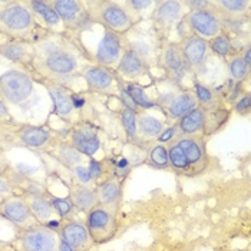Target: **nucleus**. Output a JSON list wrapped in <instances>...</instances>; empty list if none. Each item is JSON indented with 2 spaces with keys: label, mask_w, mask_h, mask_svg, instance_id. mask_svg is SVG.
<instances>
[{
  "label": "nucleus",
  "mask_w": 251,
  "mask_h": 251,
  "mask_svg": "<svg viewBox=\"0 0 251 251\" xmlns=\"http://www.w3.org/2000/svg\"><path fill=\"white\" fill-rule=\"evenodd\" d=\"M91 63L79 48V45L52 53L49 56L40 59H33L32 69L40 79L39 80H49L59 85L66 86L68 82L80 76L82 71Z\"/></svg>",
  "instance_id": "nucleus-1"
},
{
  "label": "nucleus",
  "mask_w": 251,
  "mask_h": 251,
  "mask_svg": "<svg viewBox=\"0 0 251 251\" xmlns=\"http://www.w3.org/2000/svg\"><path fill=\"white\" fill-rule=\"evenodd\" d=\"M40 32L29 1H0V33L6 40L33 42Z\"/></svg>",
  "instance_id": "nucleus-2"
},
{
  "label": "nucleus",
  "mask_w": 251,
  "mask_h": 251,
  "mask_svg": "<svg viewBox=\"0 0 251 251\" xmlns=\"http://www.w3.org/2000/svg\"><path fill=\"white\" fill-rule=\"evenodd\" d=\"M0 97L6 105L27 108L36 98L32 75L25 69H9L0 76Z\"/></svg>",
  "instance_id": "nucleus-3"
},
{
  "label": "nucleus",
  "mask_w": 251,
  "mask_h": 251,
  "mask_svg": "<svg viewBox=\"0 0 251 251\" xmlns=\"http://www.w3.org/2000/svg\"><path fill=\"white\" fill-rule=\"evenodd\" d=\"M85 6L95 23L115 32L119 36L126 35L135 25V20L121 1H85Z\"/></svg>",
  "instance_id": "nucleus-4"
},
{
  "label": "nucleus",
  "mask_w": 251,
  "mask_h": 251,
  "mask_svg": "<svg viewBox=\"0 0 251 251\" xmlns=\"http://www.w3.org/2000/svg\"><path fill=\"white\" fill-rule=\"evenodd\" d=\"M60 235L48 226L36 224L22 230L16 237L13 247L16 251H59Z\"/></svg>",
  "instance_id": "nucleus-5"
},
{
  "label": "nucleus",
  "mask_w": 251,
  "mask_h": 251,
  "mask_svg": "<svg viewBox=\"0 0 251 251\" xmlns=\"http://www.w3.org/2000/svg\"><path fill=\"white\" fill-rule=\"evenodd\" d=\"M122 53L124 42L121 36L100 26V38L95 43V50L89 55L91 62L108 69H115Z\"/></svg>",
  "instance_id": "nucleus-6"
},
{
  "label": "nucleus",
  "mask_w": 251,
  "mask_h": 251,
  "mask_svg": "<svg viewBox=\"0 0 251 251\" xmlns=\"http://www.w3.org/2000/svg\"><path fill=\"white\" fill-rule=\"evenodd\" d=\"M53 9L56 10L68 32H82L89 27L94 20L91 19L85 1L76 0H50Z\"/></svg>",
  "instance_id": "nucleus-7"
},
{
  "label": "nucleus",
  "mask_w": 251,
  "mask_h": 251,
  "mask_svg": "<svg viewBox=\"0 0 251 251\" xmlns=\"http://www.w3.org/2000/svg\"><path fill=\"white\" fill-rule=\"evenodd\" d=\"M182 20L191 35H195L207 42L223 33V20L218 18V15L213 9L188 12Z\"/></svg>",
  "instance_id": "nucleus-8"
},
{
  "label": "nucleus",
  "mask_w": 251,
  "mask_h": 251,
  "mask_svg": "<svg viewBox=\"0 0 251 251\" xmlns=\"http://www.w3.org/2000/svg\"><path fill=\"white\" fill-rule=\"evenodd\" d=\"M80 77L85 80L89 92L99 95H115L119 91V83H121L119 76L114 71L95 63H89L82 71Z\"/></svg>",
  "instance_id": "nucleus-9"
},
{
  "label": "nucleus",
  "mask_w": 251,
  "mask_h": 251,
  "mask_svg": "<svg viewBox=\"0 0 251 251\" xmlns=\"http://www.w3.org/2000/svg\"><path fill=\"white\" fill-rule=\"evenodd\" d=\"M0 217L20 230H26L38 224L23 194H12L10 197L3 200L0 202Z\"/></svg>",
  "instance_id": "nucleus-10"
},
{
  "label": "nucleus",
  "mask_w": 251,
  "mask_h": 251,
  "mask_svg": "<svg viewBox=\"0 0 251 251\" xmlns=\"http://www.w3.org/2000/svg\"><path fill=\"white\" fill-rule=\"evenodd\" d=\"M86 228L91 235L92 243H106L114 238L116 234L115 213L97 207L88 213Z\"/></svg>",
  "instance_id": "nucleus-11"
},
{
  "label": "nucleus",
  "mask_w": 251,
  "mask_h": 251,
  "mask_svg": "<svg viewBox=\"0 0 251 251\" xmlns=\"http://www.w3.org/2000/svg\"><path fill=\"white\" fill-rule=\"evenodd\" d=\"M162 71L168 75V77L175 82L188 75L190 68L184 62V58L181 55V49L176 43L173 42H161L158 49V62H156Z\"/></svg>",
  "instance_id": "nucleus-12"
},
{
  "label": "nucleus",
  "mask_w": 251,
  "mask_h": 251,
  "mask_svg": "<svg viewBox=\"0 0 251 251\" xmlns=\"http://www.w3.org/2000/svg\"><path fill=\"white\" fill-rule=\"evenodd\" d=\"M184 1H156L152 10V22L158 32H170L184 19Z\"/></svg>",
  "instance_id": "nucleus-13"
},
{
  "label": "nucleus",
  "mask_w": 251,
  "mask_h": 251,
  "mask_svg": "<svg viewBox=\"0 0 251 251\" xmlns=\"http://www.w3.org/2000/svg\"><path fill=\"white\" fill-rule=\"evenodd\" d=\"M40 83L46 88L49 97L52 99L55 114L66 122H72L77 112L72 102V92L66 86L55 83V82L40 80Z\"/></svg>",
  "instance_id": "nucleus-14"
},
{
  "label": "nucleus",
  "mask_w": 251,
  "mask_h": 251,
  "mask_svg": "<svg viewBox=\"0 0 251 251\" xmlns=\"http://www.w3.org/2000/svg\"><path fill=\"white\" fill-rule=\"evenodd\" d=\"M174 142L181 148L182 154L185 155L190 171L193 174L201 173L207 167V154L204 148V141L201 136H185L178 135L174 139Z\"/></svg>",
  "instance_id": "nucleus-15"
},
{
  "label": "nucleus",
  "mask_w": 251,
  "mask_h": 251,
  "mask_svg": "<svg viewBox=\"0 0 251 251\" xmlns=\"http://www.w3.org/2000/svg\"><path fill=\"white\" fill-rule=\"evenodd\" d=\"M178 46L190 71H198L200 68H202L211 53L208 42L195 35L185 36Z\"/></svg>",
  "instance_id": "nucleus-16"
},
{
  "label": "nucleus",
  "mask_w": 251,
  "mask_h": 251,
  "mask_svg": "<svg viewBox=\"0 0 251 251\" xmlns=\"http://www.w3.org/2000/svg\"><path fill=\"white\" fill-rule=\"evenodd\" d=\"M29 6L32 9V13L38 22L39 27L42 30L50 32V33H59V35H66L68 30L65 29L62 20L53 9L50 0L42 1V0H32L29 1Z\"/></svg>",
  "instance_id": "nucleus-17"
},
{
  "label": "nucleus",
  "mask_w": 251,
  "mask_h": 251,
  "mask_svg": "<svg viewBox=\"0 0 251 251\" xmlns=\"http://www.w3.org/2000/svg\"><path fill=\"white\" fill-rule=\"evenodd\" d=\"M0 58L20 65L22 68H32L35 59L33 43L26 40H4L0 43Z\"/></svg>",
  "instance_id": "nucleus-18"
},
{
  "label": "nucleus",
  "mask_w": 251,
  "mask_h": 251,
  "mask_svg": "<svg viewBox=\"0 0 251 251\" xmlns=\"http://www.w3.org/2000/svg\"><path fill=\"white\" fill-rule=\"evenodd\" d=\"M53 132L46 126L29 125L25 124L18 129V139L19 142L30 150H46L53 142Z\"/></svg>",
  "instance_id": "nucleus-19"
},
{
  "label": "nucleus",
  "mask_w": 251,
  "mask_h": 251,
  "mask_svg": "<svg viewBox=\"0 0 251 251\" xmlns=\"http://www.w3.org/2000/svg\"><path fill=\"white\" fill-rule=\"evenodd\" d=\"M71 145L77 152L88 158H95L100 151V139L98 136L97 129L91 125H80L75 128L71 136Z\"/></svg>",
  "instance_id": "nucleus-20"
},
{
  "label": "nucleus",
  "mask_w": 251,
  "mask_h": 251,
  "mask_svg": "<svg viewBox=\"0 0 251 251\" xmlns=\"http://www.w3.org/2000/svg\"><path fill=\"white\" fill-rule=\"evenodd\" d=\"M60 240L71 246L75 251H86L92 246L86 224L80 221H66L59 228Z\"/></svg>",
  "instance_id": "nucleus-21"
},
{
  "label": "nucleus",
  "mask_w": 251,
  "mask_h": 251,
  "mask_svg": "<svg viewBox=\"0 0 251 251\" xmlns=\"http://www.w3.org/2000/svg\"><path fill=\"white\" fill-rule=\"evenodd\" d=\"M159 42H156L154 39L148 38V36H142L138 35L135 39H128L126 40V46L124 49H128L131 52H134L136 56L142 59V62L148 66V69L158 62V49L159 45H156Z\"/></svg>",
  "instance_id": "nucleus-22"
},
{
  "label": "nucleus",
  "mask_w": 251,
  "mask_h": 251,
  "mask_svg": "<svg viewBox=\"0 0 251 251\" xmlns=\"http://www.w3.org/2000/svg\"><path fill=\"white\" fill-rule=\"evenodd\" d=\"M114 72L131 82L132 79L144 76L148 72V66L142 62V59L136 56L134 52L124 49V53L119 59Z\"/></svg>",
  "instance_id": "nucleus-23"
},
{
  "label": "nucleus",
  "mask_w": 251,
  "mask_h": 251,
  "mask_svg": "<svg viewBox=\"0 0 251 251\" xmlns=\"http://www.w3.org/2000/svg\"><path fill=\"white\" fill-rule=\"evenodd\" d=\"M250 0H215L210 1V6L218 15L220 19H243L250 10Z\"/></svg>",
  "instance_id": "nucleus-24"
},
{
  "label": "nucleus",
  "mask_w": 251,
  "mask_h": 251,
  "mask_svg": "<svg viewBox=\"0 0 251 251\" xmlns=\"http://www.w3.org/2000/svg\"><path fill=\"white\" fill-rule=\"evenodd\" d=\"M25 197L38 224L48 226L49 223L58 220V214L50 202V198H48L46 195H27V194H25Z\"/></svg>",
  "instance_id": "nucleus-25"
},
{
  "label": "nucleus",
  "mask_w": 251,
  "mask_h": 251,
  "mask_svg": "<svg viewBox=\"0 0 251 251\" xmlns=\"http://www.w3.org/2000/svg\"><path fill=\"white\" fill-rule=\"evenodd\" d=\"M97 194L99 205L115 213V210L121 202V197H122V187H121L119 179H115V178L105 179L103 182L98 185Z\"/></svg>",
  "instance_id": "nucleus-26"
},
{
  "label": "nucleus",
  "mask_w": 251,
  "mask_h": 251,
  "mask_svg": "<svg viewBox=\"0 0 251 251\" xmlns=\"http://www.w3.org/2000/svg\"><path fill=\"white\" fill-rule=\"evenodd\" d=\"M176 129L179 135L204 136V109L201 106L194 108L188 114L179 118L176 122Z\"/></svg>",
  "instance_id": "nucleus-27"
},
{
  "label": "nucleus",
  "mask_w": 251,
  "mask_h": 251,
  "mask_svg": "<svg viewBox=\"0 0 251 251\" xmlns=\"http://www.w3.org/2000/svg\"><path fill=\"white\" fill-rule=\"evenodd\" d=\"M136 128H138L139 139L151 141V139H156L159 134L165 129V122L158 116L139 111L136 115Z\"/></svg>",
  "instance_id": "nucleus-28"
},
{
  "label": "nucleus",
  "mask_w": 251,
  "mask_h": 251,
  "mask_svg": "<svg viewBox=\"0 0 251 251\" xmlns=\"http://www.w3.org/2000/svg\"><path fill=\"white\" fill-rule=\"evenodd\" d=\"M197 106H198V102L195 99L193 91H179L164 111L167 112V116L170 119L178 121L179 118H182Z\"/></svg>",
  "instance_id": "nucleus-29"
},
{
  "label": "nucleus",
  "mask_w": 251,
  "mask_h": 251,
  "mask_svg": "<svg viewBox=\"0 0 251 251\" xmlns=\"http://www.w3.org/2000/svg\"><path fill=\"white\" fill-rule=\"evenodd\" d=\"M69 198L74 204V207L80 211H91L94 208H97L99 205V200H98L97 190L85 187V185H79L71 190Z\"/></svg>",
  "instance_id": "nucleus-30"
},
{
  "label": "nucleus",
  "mask_w": 251,
  "mask_h": 251,
  "mask_svg": "<svg viewBox=\"0 0 251 251\" xmlns=\"http://www.w3.org/2000/svg\"><path fill=\"white\" fill-rule=\"evenodd\" d=\"M230 118V111L226 108L204 109V135H213L221 129Z\"/></svg>",
  "instance_id": "nucleus-31"
},
{
  "label": "nucleus",
  "mask_w": 251,
  "mask_h": 251,
  "mask_svg": "<svg viewBox=\"0 0 251 251\" xmlns=\"http://www.w3.org/2000/svg\"><path fill=\"white\" fill-rule=\"evenodd\" d=\"M52 155L58 159L59 162H62L66 168H71V170H74L77 165H82V162H83V155L77 152L76 150L68 142H62L58 147H55V151L52 152Z\"/></svg>",
  "instance_id": "nucleus-32"
},
{
  "label": "nucleus",
  "mask_w": 251,
  "mask_h": 251,
  "mask_svg": "<svg viewBox=\"0 0 251 251\" xmlns=\"http://www.w3.org/2000/svg\"><path fill=\"white\" fill-rule=\"evenodd\" d=\"M126 91L129 92L131 98L134 99V102L136 103V106L142 111H148V109H155L158 108L155 103V99L150 97L145 91V88H142L141 85H138L135 82H128L125 85Z\"/></svg>",
  "instance_id": "nucleus-33"
},
{
  "label": "nucleus",
  "mask_w": 251,
  "mask_h": 251,
  "mask_svg": "<svg viewBox=\"0 0 251 251\" xmlns=\"http://www.w3.org/2000/svg\"><path fill=\"white\" fill-rule=\"evenodd\" d=\"M136 115H138V112L129 109V108H125V106L121 111V124H122V128L126 134V138L131 142L139 141L138 128H136Z\"/></svg>",
  "instance_id": "nucleus-34"
},
{
  "label": "nucleus",
  "mask_w": 251,
  "mask_h": 251,
  "mask_svg": "<svg viewBox=\"0 0 251 251\" xmlns=\"http://www.w3.org/2000/svg\"><path fill=\"white\" fill-rule=\"evenodd\" d=\"M124 4V7L128 10V13L131 15V18L135 20V23L138 20H141L148 12L150 9H152L156 1L154 0H126V1H121Z\"/></svg>",
  "instance_id": "nucleus-35"
},
{
  "label": "nucleus",
  "mask_w": 251,
  "mask_h": 251,
  "mask_svg": "<svg viewBox=\"0 0 251 251\" xmlns=\"http://www.w3.org/2000/svg\"><path fill=\"white\" fill-rule=\"evenodd\" d=\"M168 148V161H170V165L174 168L176 173H190V164L185 158V155L182 154L181 148L175 144L174 141L170 144Z\"/></svg>",
  "instance_id": "nucleus-36"
},
{
  "label": "nucleus",
  "mask_w": 251,
  "mask_h": 251,
  "mask_svg": "<svg viewBox=\"0 0 251 251\" xmlns=\"http://www.w3.org/2000/svg\"><path fill=\"white\" fill-rule=\"evenodd\" d=\"M194 95H195V99L198 102V106H201L202 109H211V108H215V94H214L213 89H210L208 86L205 85H201L198 82L194 83Z\"/></svg>",
  "instance_id": "nucleus-37"
},
{
  "label": "nucleus",
  "mask_w": 251,
  "mask_h": 251,
  "mask_svg": "<svg viewBox=\"0 0 251 251\" xmlns=\"http://www.w3.org/2000/svg\"><path fill=\"white\" fill-rule=\"evenodd\" d=\"M208 45H210V50L214 52L215 55L221 56V58H227V56H231L234 53V46H232V42L230 40L228 36L226 35H218L211 40H208Z\"/></svg>",
  "instance_id": "nucleus-38"
},
{
  "label": "nucleus",
  "mask_w": 251,
  "mask_h": 251,
  "mask_svg": "<svg viewBox=\"0 0 251 251\" xmlns=\"http://www.w3.org/2000/svg\"><path fill=\"white\" fill-rule=\"evenodd\" d=\"M147 159L155 168H167L170 165L168 148L165 145H162V144H156L148 151Z\"/></svg>",
  "instance_id": "nucleus-39"
},
{
  "label": "nucleus",
  "mask_w": 251,
  "mask_h": 251,
  "mask_svg": "<svg viewBox=\"0 0 251 251\" xmlns=\"http://www.w3.org/2000/svg\"><path fill=\"white\" fill-rule=\"evenodd\" d=\"M228 72L234 80L243 82L244 79H247L250 74V66L243 60L240 55H237V56H232L228 62Z\"/></svg>",
  "instance_id": "nucleus-40"
},
{
  "label": "nucleus",
  "mask_w": 251,
  "mask_h": 251,
  "mask_svg": "<svg viewBox=\"0 0 251 251\" xmlns=\"http://www.w3.org/2000/svg\"><path fill=\"white\" fill-rule=\"evenodd\" d=\"M50 202H52V205H53V208H55L59 218L69 217L72 214V211L75 210V207H74V204H72L69 197H66V198H56L55 197V198H50Z\"/></svg>",
  "instance_id": "nucleus-41"
},
{
  "label": "nucleus",
  "mask_w": 251,
  "mask_h": 251,
  "mask_svg": "<svg viewBox=\"0 0 251 251\" xmlns=\"http://www.w3.org/2000/svg\"><path fill=\"white\" fill-rule=\"evenodd\" d=\"M13 193V181L9 178L7 173L0 175V202L10 197Z\"/></svg>",
  "instance_id": "nucleus-42"
},
{
  "label": "nucleus",
  "mask_w": 251,
  "mask_h": 251,
  "mask_svg": "<svg viewBox=\"0 0 251 251\" xmlns=\"http://www.w3.org/2000/svg\"><path fill=\"white\" fill-rule=\"evenodd\" d=\"M118 94H119V99H121V102L124 103L125 108H129V109H132V111H135V112H139V111H141V109L136 106L134 99L131 98L129 92L126 91V88H125V85H124L122 82L119 83V91H118Z\"/></svg>",
  "instance_id": "nucleus-43"
},
{
  "label": "nucleus",
  "mask_w": 251,
  "mask_h": 251,
  "mask_svg": "<svg viewBox=\"0 0 251 251\" xmlns=\"http://www.w3.org/2000/svg\"><path fill=\"white\" fill-rule=\"evenodd\" d=\"M72 173H74L75 178H76V181L80 184V185L89 187V184L92 182V178H91L89 171H88V167H85L83 164L75 167V168L72 170Z\"/></svg>",
  "instance_id": "nucleus-44"
},
{
  "label": "nucleus",
  "mask_w": 251,
  "mask_h": 251,
  "mask_svg": "<svg viewBox=\"0 0 251 251\" xmlns=\"http://www.w3.org/2000/svg\"><path fill=\"white\" fill-rule=\"evenodd\" d=\"M178 135H179V134H178V129H176L175 125H173V126H165V129H164V131L159 134V136L156 138V142H158V144H162V145L171 144Z\"/></svg>",
  "instance_id": "nucleus-45"
},
{
  "label": "nucleus",
  "mask_w": 251,
  "mask_h": 251,
  "mask_svg": "<svg viewBox=\"0 0 251 251\" xmlns=\"http://www.w3.org/2000/svg\"><path fill=\"white\" fill-rule=\"evenodd\" d=\"M250 108H251L250 94L243 95V97L240 98V99L235 102V105H234V109H235V111H237V114H240V115H247V114L250 112Z\"/></svg>",
  "instance_id": "nucleus-46"
},
{
  "label": "nucleus",
  "mask_w": 251,
  "mask_h": 251,
  "mask_svg": "<svg viewBox=\"0 0 251 251\" xmlns=\"http://www.w3.org/2000/svg\"><path fill=\"white\" fill-rule=\"evenodd\" d=\"M88 171H89V175H91L92 181H98L102 176V174H103L102 164L99 161H97L95 158H91L89 164H88Z\"/></svg>",
  "instance_id": "nucleus-47"
},
{
  "label": "nucleus",
  "mask_w": 251,
  "mask_h": 251,
  "mask_svg": "<svg viewBox=\"0 0 251 251\" xmlns=\"http://www.w3.org/2000/svg\"><path fill=\"white\" fill-rule=\"evenodd\" d=\"M12 119L13 118H12V114H10L6 102L0 97V122H10Z\"/></svg>",
  "instance_id": "nucleus-48"
},
{
  "label": "nucleus",
  "mask_w": 251,
  "mask_h": 251,
  "mask_svg": "<svg viewBox=\"0 0 251 251\" xmlns=\"http://www.w3.org/2000/svg\"><path fill=\"white\" fill-rule=\"evenodd\" d=\"M185 6L190 7V12L193 10H204V9H210V1H184Z\"/></svg>",
  "instance_id": "nucleus-49"
},
{
  "label": "nucleus",
  "mask_w": 251,
  "mask_h": 251,
  "mask_svg": "<svg viewBox=\"0 0 251 251\" xmlns=\"http://www.w3.org/2000/svg\"><path fill=\"white\" fill-rule=\"evenodd\" d=\"M10 170V162L7 159V156L4 154V151L0 148V175L6 174Z\"/></svg>",
  "instance_id": "nucleus-50"
},
{
  "label": "nucleus",
  "mask_w": 251,
  "mask_h": 251,
  "mask_svg": "<svg viewBox=\"0 0 251 251\" xmlns=\"http://www.w3.org/2000/svg\"><path fill=\"white\" fill-rule=\"evenodd\" d=\"M241 58H243V60L249 65V66H251V49H250V46H247L246 48V50H244V53H241L240 55Z\"/></svg>",
  "instance_id": "nucleus-51"
},
{
  "label": "nucleus",
  "mask_w": 251,
  "mask_h": 251,
  "mask_svg": "<svg viewBox=\"0 0 251 251\" xmlns=\"http://www.w3.org/2000/svg\"><path fill=\"white\" fill-rule=\"evenodd\" d=\"M59 251H75L71 246H68L65 241H62L60 240V243H59Z\"/></svg>",
  "instance_id": "nucleus-52"
},
{
  "label": "nucleus",
  "mask_w": 251,
  "mask_h": 251,
  "mask_svg": "<svg viewBox=\"0 0 251 251\" xmlns=\"http://www.w3.org/2000/svg\"><path fill=\"white\" fill-rule=\"evenodd\" d=\"M4 40H6V39L3 38V35H1V33H0V43H3V42H4Z\"/></svg>",
  "instance_id": "nucleus-53"
}]
</instances>
